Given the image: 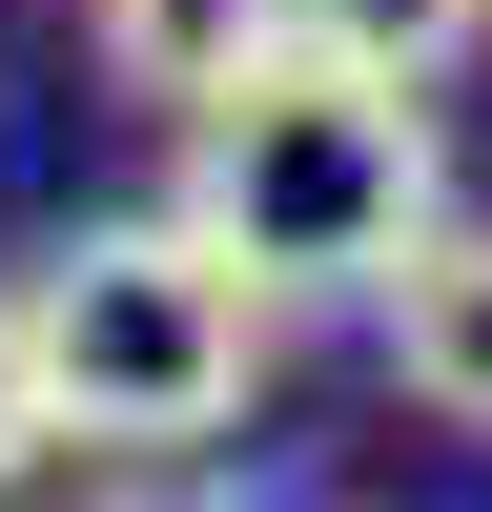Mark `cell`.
<instances>
[{
    "mask_svg": "<svg viewBox=\"0 0 492 512\" xmlns=\"http://www.w3.org/2000/svg\"><path fill=\"white\" fill-rule=\"evenodd\" d=\"M185 205L205 246H226L267 308H369V287L410 267V246L451 226V144H431V82H369V62H308V41H267V62L226 82V103L185 123Z\"/></svg>",
    "mask_w": 492,
    "mask_h": 512,
    "instance_id": "1",
    "label": "cell"
},
{
    "mask_svg": "<svg viewBox=\"0 0 492 512\" xmlns=\"http://www.w3.org/2000/svg\"><path fill=\"white\" fill-rule=\"evenodd\" d=\"M0 308H21V369H41V410H62V451H123V472H185L205 431H246V390H267V349H287V308L185 226V205L62 226Z\"/></svg>",
    "mask_w": 492,
    "mask_h": 512,
    "instance_id": "2",
    "label": "cell"
},
{
    "mask_svg": "<svg viewBox=\"0 0 492 512\" xmlns=\"http://www.w3.org/2000/svg\"><path fill=\"white\" fill-rule=\"evenodd\" d=\"M369 349L431 431H492V226H431L390 287H369Z\"/></svg>",
    "mask_w": 492,
    "mask_h": 512,
    "instance_id": "3",
    "label": "cell"
},
{
    "mask_svg": "<svg viewBox=\"0 0 492 512\" xmlns=\"http://www.w3.org/2000/svg\"><path fill=\"white\" fill-rule=\"evenodd\" d=\"M267 41H287V0H82V62H103L144 123H205Z\"/></svg>",
    "mask_w": 492,
    "mask_h": 512,
    "instance_id": "4",
    "label": "cell"
},
{
    "mask_svg": "<svg viewBox=\"0 0 492 512\" xmlns=\"http://www.w3.org/2000/svg\"><path fill=\"white\" fill-rule=\"evenodd\" d=\"M287 41L308 62H369V82H451L492 41V0H287Z\"/></svg>",
    "mask_w": 492,
    "mask_h": 512,
    "instance_id": "5",
    "label": "cell"
},
{
    "mask_svg": "<svg viewBox=\"0 0 492 512\" xmlns=\"http://www.w3.org/2000/svg\"><path fill=\"white\" fill-rule=\"evenodd\" d=\"M41 472H62V410H41V369H21V308H0V512H21Z\"/></svg>",
    "mask_w": 492,
    "mask_h": 512,
    "instance_id": "6",
    "label": "cell"
},
{
    "mask_svg": "<svg viewBox=\"0 0 492 512\" xmlns=\"http://www.w3.org/2000/svg\"><path fill=\"white\" fill-rule=\"evenodd\" d=\"M123 512H246V492H205V472H144V492H123Z\"/></svg>",
    "mask_w": 492,
    "mask_h": 512,
    "instance_id": "7",
    "label": "cell"
}]
</instances>
